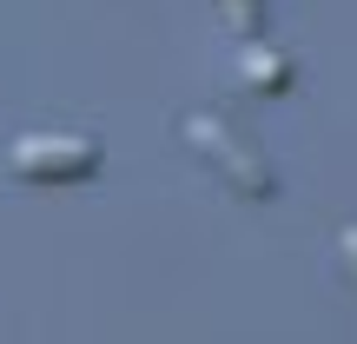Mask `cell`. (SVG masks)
I'll use <instances>...</instances> for the list:
<instances>
[{
    "mask_svg": "<svg viewBox=\"0 0 357 344\" xmlns=\"http://www.w3.org/2000/svg\"><path fill=\"white\" fill-rule=\"evenodd\" d=\"M178 133H185V146L225 179L238 199H271V192H278V172H271L265 146H258L245 126H231L225 113H205V106H199V113L178 119Z\"/></svg>",
    "mask_w": 357,
    "mask_h": 344,
    "instance_id": "1",
    "label": "cell"
},
{
    "mask_svg": "<svg viewBox=\"0 0 357 344\" xmlns=\"http://www.w3.org/2000/svg\"><path fill=\"white\" fill-rule=\"evenodd\" d=\"M100 166H106V146L93 133H26L7 153V172L20 186H79Z\"/></svg>",
    "mask_w": 357,
    "mask_h": 344,
    "instance_id": "2",
    "label": "cell"
},
{
    "mask_svg": "<svg viewBox=\"0 0 357 344\" xmlns=\"http://www.w3.org/2000/svg\"><path fill=\"white\" fill-rule=\"evenodd\" d=\"M238 80H245V93H265V100H278V93L298 87V60L258 33V40H245V47H238Z\"/></svg>",
    "mask_w": 357,
    "mask_h": 344,
    "instance_id": "3",
    "label": "cell"
},
{
    "mask_svg": "<svg viewBox=\"0 0 357 344\" xmlns=\"http://www.w3.org/2000/svg\"><path fill=\"white\" fill-rule=\"evenodd\" d=\"M218 20H225L238 40H258L265 33V0H218Z\"/></svg>",
    "mask_w": 357,
    "mask_h": 344,
    "instance_id": "4",
    "label": "cell"
},
{
    "mask_svg": "<svg viewBox=\"0 0 357 344\" xmlns=\"http://www.w3.org/2000/svg\"><path fill=\"white\" fill-rule=\"evenodd\" d=\"M337 265H344V278L357 285V225H344V232H337Z\"/></svg>",
    "mask_w": 357,
    "mask_h": 344,
    "instance_id": "5",
    "label": "cell"
}]
</instances>
